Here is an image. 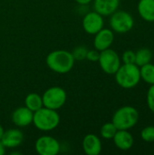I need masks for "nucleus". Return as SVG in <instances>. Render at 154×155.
Returning <instances> with one entry per match:
<instances>
[{"instance_id": "obj_26", "label": "nucleus", "mask_w": 154, "mask_h": 155, "mask_svg": "<svg viewBox=\"0 0 154 155\" xmlns=\"http://www.w3.org/2000/svg\"><path fill=\"white\" fill-rule=\"evenodd\" d=\"M74 1L80 5H87L89 4H91L93 0H74Z\"/></svg>"}, {"instance_id": "obj_20", "label": "nucleus", "mask_w": 154, "mask_h": 155, "mask_svg": "<svg viewBox=\"0 0 154 155\" xmlns=\"http://www.w3.org/2000/svg\"><path fill=\"white\" fill-rule=\"evenodd\" d=\"M117 131H118V129L116 128V126L112 122H109V123L104 124L101 127L100 134H101V136L103 139H105V140H111V139L113 138V136L115 135V134H116Z\"/></svg>"}, {"instance_id": "obj_15", "label": "nucleus", "mask_w": 154, "mask_h": 155, "mask_svg": "<svg viewBox=\"0 0 154 155\" xmlns=\"http://www.w3.org/2000/svg\"><path fill=\"white\" fill-rule=\"evenodd\" d=\"M94 11L103 16H110L118 10L121 0H93Z\"/></svg>"}, {"instance_id": "obj_6", "label": "nucleus", "mask_w": 154, "mask_h": 155, "mask_svg": "<svg viewBox=\"0 0 154 155\" xmlns=\"http://www.w3.org/2000/svg\"><path fill=\"white\" fill-rule=\"evenodd\" d=\"M42 99L44 107L57 111L65 104L67 94L65 90L60 86H52L44 91Z\"/></svg>"}, {"instance_id": "obj_13", "label": "nucleus", "mask_w": 154, "mask_h": 155, "mask_svg": "<svg viewBox=\"0 0 154 155\" xmlns=\"http://www.w3.org/2000/svg\"><path fill=\"white\" fill-rule=\"evenodd\" d=\"M82 146L84 153L87 155H99L103 150L102 141L94 134H86L83 139Z\"/></svg>"}, {"instance_id": "obj_5", "label": "nucleus", "mask_w": 154, "mask_h": 155, "mask_svg": "<svg viewBox=\"0 0 154 155\" xmlns=\"http://www.w3.org/2000/svg\"><path fill=\"white\" fill-rule=\"evenodd\" d=\"M110 27L117 34H126L134 26V18L133 15L123 10H116L110 15Z\"/></svg>"}, {"instance_id": "obj_28", "label": "nucleus", "mask_w": 154, "mask_h": 155, "mask_svg": "<svg viewBox=\"0 0 154 155\" xmlns=\"http://www.w3.org/2000/svg\"><path fill=\"white\" fill-rule=\"evenodd\" d=\"M4 133H5V130H4L3 126L0 124V141H1V139H2V137H3V134H4Z\"/></svg>"}, {"instance_id": "obj_17", "label": "nucleus", "mask_w": 154, "mask_h": 155, "mask_svg": "<svg viewBox=\"0 0 154 155\" xmlns=\"http://www.w3.org/2000/svg\"><path fill=\"white\" fill-rule=\"evenodd\" d=\"M25 106H26L32 112H35L42 108L43 105V99L42 95L36 93H30L25 96Z\"/></svg>"}, {"instance_id": "obj_18", "label": "nucleus", "mask_w": 154, "mask_h": 155, "mask_svg": "<svg viewBox=\"0 0 154 155\" xmlns=\"http://www.w3.org/2000/svg\"><path fill=\"white\" fill-rule=\"evenodd\" d=\"M141 80L152 85L154 84V64L152 63L146 64L140 67Z\"/></svg>"}, {"instance_id": "obj_1", "label": "nucleus", "mask_w": 154, "mask_h": 155, "mask_svg": "<svg viewBox=\"0 0 154 155\" xmlns=\"http://www.w3.org/2000/svg\"><path fill=\"white\" fill-rule=\"evenodd\" d=\"M45 62L51 71L64 74L74 68L75 60L71 52L61 49L50 52L46 56Z\"/></svg>"}, {"instance_id": "obj_16", "label": "nucleus", "mask_w": 154, "mask_h": 155, "mask_svg": "<svg viewBox=\"0 0 154 155\" xmlns=\"http://www.w3.org/2000/svg\"><path fill=\"white\" fill-rule=\"evenodd\" d=\"M138 13L146 22H154V0H140L138 3Z\"/></svg>"}, {"instance_id": "obj_19", "label": "nucleus", "mask_w": 154, "mask_h": 155, "mask_svg": "<svg viewBox=\"0 0 154 155\" xmlns=\"http://www.w3.org/2000/svg\"><path fill=\"white\" fill-rule=\"evenodd\" d=\"M152 59V53L148 48H142L135 52V64L139 67L151 63Z\"/></svg>"}, {"instance_id": "obj_27", "label": "nucleus", "mask_w": 154, "mask_h": 155, "mask_svg": "<svg viewBox=\"0 0 154 155\" xmlns=\"http://www.w3.org/2000/svg\"><path fill=\"white\" fill-rule=\"evenodd\" d=\"M5 153H6V148L2 144V143L0 141V155L5 154Z\"/></svg>"}, {"instance_id": "obj_22", "label": "nucleus", "mask_w": 154, "mask_h": 155, "mask_svg": "<svg viewBox=\"0 0 154 155\" xmlns=\"http://www.w3.org/2000/svg\"><path fill=\"white\" fill-rule=\"evenodd\" d=\"M141 138L145 143H154V126L150 125L144 127L141 132Z\"/></svg>"}, {"instance_id": "obj_3", "label": "nucleus", "mask_w": 154, "mask_h": 155, "mask_svg": "<svg viewBox=\"0 0 154 155\" xmlns=\"http://www.w3.org/2000/svg\"><path fill=\"white\" fill-rule=\"evenodd\" d=\"M115 81L123 89H132L137 86L141 81L140 67L135 64H121L114 74Z\"/></svg>"}, {"instance_id": "obj_2", "label": "nucleus", "mask_w": 154, "mask_h": 155, "mask_svg": "<svg viewBox=\"0 0 154 155\" xmlns=\"http://www.w3.org/2000/svg\"><path fill=\"white\" fill-rule=\"evenodd\" d=\"M61 117L56 110L43 106L34 112L33 124L41 132H51L56 129L60 124Z\"/></svg>"}, {"instance_id": "obj_7", "label": "nucleus", "mask_w": 154, "mask_h": 155, "mask_svg": "<svg viewBox=\"0 0 154 155\" xmlns=\"http://www.w3.org/2000/svg\"><path fill=\"white\" fill-rule=\"evenodd\" d=\"M98 63L105 74H114L121 66V57L116 51L108 48L100 52Z\"/></svg>"}, {"instance_id": "obj_11", "label": "nucleus", "mask_w": 154, "mask_h": 155, "mask_svg": "<svg viewBox=\"0 0 154 155\" xmlns=\"http://www.w3.org/2000/svg\"><path fill=\"white\" fill-rule=\"evenodd\" d=\"M114 41V32L109 28H103L94 35L93 46L99 52L111 48Z\"/></svg>"}, {"instance_id": "obj_9", "label": "nucleus", "mask_w": 154, "mask_h": 155, "mask_svg": "<svg viewBox=\"0 0 154 155\" xmlns=\"http://www.w3.org/2000/svg\"><path fill=\"white\" fill-rule=\"evenodd\" d=\"M82 25L86 34L94 35L96 33H98L101 29L103 28V16L96 11L88 12L84 15Z\"/></svg>"}, {"instance_id": "obj_23", "label": "nucleus", "mask_w": 154, "mask_h": 155, "mask_svg": "<svg viewBox=\"0 0 154 155\" xmlns=\"http://www.w3.org/2000/svg\"><path fill=\"white\" fill-rule=\"evenodd\" d=\"M146 102H147V106L149 110L154 114V84L150 85L147 95H146Z\"/></svg>"}, {"instance_id": "obj_25", "label": "nucleus", "mask_w": 154, "mask_h": 155, "mask_svg": "<svg viewBox=\"0 0 154 155\" xmlns=\"http://www.w3.org/2000/svg\"><path fill=\"white\" fill-rule=\"evenodd\" d=\"M100 55V52L96 49L93 50H88L87 54H86V59L90 62H98Z\"/></svg>"}, {"instance_id": "obj_14", "label": "nucleus", "mask_w": 154, "mask_h": 155, "mask_svg": "<svg viewBox=\"0 0 154 155\" xmlns=\"http://www.w3.org/2000/svg\"><path fill=\"white\" fill-rule=\"evenodd\" d=\"M114 145L121 151H128L134 144V139L129 130H118L113 138Z\"/></svg>"}, {"instance_id": "obj_10", "label": "nucleus", "mask_w": 154, "mask_h": 155, "mask_svg": "<svg viewBox=\"0 0 154 155\" xmlns=\"http://www.w3.org/2000/svg\"><path fill=\"white\" fill-rule=\"evenodd\" d=\"M33 117L34 112L29 110L26 106H20L12 113L11 120L18 128H25L33 124Z\"/></svg>"}, {"instance_id": "obj_21", "label": "nucleus", "mask_w": 154, "mask_h": 155, "mask_svg": "<svg viewBox=\"0 0 154 155\" xmlns=\"http://www.w3.org/2000/svg\"><path fill=\"white\" fill-rule=\"evenodd\" d=\"M87 52L88 48L85 45H78L71 53L75 61H84L86 59Z\"/></svg>"}, {"instance_id": "obj_24", "label": "nucleus", "mask_w": 154, "mask_h": 155, "mask_svg": "<svg viewBox=\"0 0 154 155\" xmlns=\"http://www.w3.org/2000/svg\"><path fill=\"white\" fill-rule=\"evenodd\" d=\"M123 64H135V52L133 50H126L122 55Z\"/></svg>"}, {"instance_id": "obj_8", "label": "nucleus", "mask_w": 154, "mask_h": 155, "mask_svg": "<svg viewBox=\"0 0 154 155\" xmlns=\"http://www.w3.org/2000/svg\"><path fill=\"white\" fill-rule=\"evenodd\" d=\"M34 149L39 155H57L61 151V144L54 137L43 135L35 141Z\"/></svg>"}, {"instance_id": "obj_12", "label": "nucleus", "mask_w": 154, "mask_h": 155, "mask_svg": "<svg viewBox=\"0 0 154 155\" xmlns=\"http://www.w3.org/2000/svg\"><path fill=\"white\" fill-rule=\"evenodd\" d=\"M24 141V134L17 128H11L5 131L1 139L2 144L6 149H15L19 147Z\"/></svg>"}, {"instance_id": "obj_4", "label": "nucleus", "mask_w": 154, "mask_h": 155, "mask_svg": "<svg viewBox=\"0 0 154 155\" xmlns=\"http://www.w3.org/2000/svg\"><path fill=\"white\" fill-rule=\"evenodd\" d=\"M138 110L131 105H124L117 109L112 118V123L118 130H130L139 121Z\"/></svg>"}]
</instances>
